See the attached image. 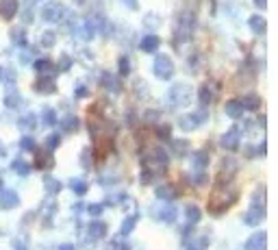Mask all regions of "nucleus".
<instances>
[{"instance_id":"1","label":"nucleus","mask_w":278,"mask_h":250,"mask_svg":"<svg viewBox=\"0 0 278 250\" xmlns=\"http://www.w3.org/2000/svg\"><path fill=\"white\" fill-rule=\"evenodd\" d=\"M237 191L231 187V183H226V187L219 185V189L213 191V196L209 198V211L213 213V216H222L224 211H228V209L232 207V204L237 203Z\"/></svg>"},{"instance_id":"2","label":"nucleus","mask_w":278,"mask_h":250,"mask_svg":"<svg viewBox=\"0 0 278 250\" xmlns=\"http://www.w3.org/2000/svg\"><path fill=\"white\" fill-rule=\"evenodd\" d=\"M139 159H141V166L146 170H150L152 174H165L170 168V155L163 148H159V146L146 148Z\"/></svg>"},{"instance_id":"3","label":"nucleus","mask_w":278,"mask_h":250,"mask_svg":"<svg viewBox=\"0 0 278 250\" xmlns=\"http://www.w3.org/2000/svg\"><path fill=\"white\" fill-rule=\"evenodd\" d=\"M191 100V87L187 83H174L172 87L168 89V102L172 109H178V107H187Z\"/></svg>"},{"instance_id":"4","label":"nucleus","mask_w":278,"mask_h":250,"mask_svg":"<svg viewBox=\"0 0 278 250\" xmlns=\"http://www.w3.org/2000/svg\"><path fill=\"white\" fill-rule=\"evenodd\" d=\"M207 120H209V113L204 109L191 111V113L181 115V120H178V128H181V131H185V133H194V131H198V128L207 122Z\"/></svg>"},{"instance_id":"5","label":"nucleus","mask_w":278,"mask_h":250,"mask_svg":"<svg viewBox=\"0 0 278 250\" xmlns=\"http://www.w3.org/2000/svg\"><path fill=\"white\" fill-rule=\"evenodd\" d=\"M68 16V9L59 2V0H50V2L44 4L42 9V20L48 24H57V22H63Z\"/></svg>"},{"instance_id":"6","label":"nucleus","mask_w":278,"mask_h":250,"mask_svg":"<svg viewBox=\"0 0 278 250\" xmlns=\"http://www.w3.org/2000/svg\"><path fill=\"white\" fill-rule=\"evenodd\" d=\"M152 72H154V77L161 78V81H170V78L174 77V61L170 59L168 55L159 52V55L154 57V63H152Z\"/></svg>"},{"instance_id":"7","label":"nucleus","mask_w":278,"mask_h":250,"mask_svg":"<svg viewBox=\"0 0 278 250\" xmlns=\"http://www.w3.org/2000/svg\"><path fill=\"white\" fill-rule=\"evenodd\" d=\"M239 135H241L239 128L232 126L231 131H226L222 137H219V146H222V148H226L228 153H235V150L239 148V144H241V137Z\"/></svg>"},{"instance_id":"8","label":"nucleus","mask_w":278,"mask_h":250,"mask_svg":"<svg viewBox=\"0 0 278 250\" xmlns=\"http://www.w3.org/2000/svg\"><path fill=\"white\" fill-rule=\"evenodd\" d=\"M237 170H239V166H237V161L232 157H226L222 161V168H219V174H217V185H222L224 181L231 183L232 176L237 174Z\"/></svg>"},{"instance_id":"9","label":"nucleus","mask_w":278,"mask_h":250,"mask_svg":"<svg viewBox=\"0 0 278 250\" xmlns=\"http://www.w3.org/2000/svg\"><path fill=\"white\" fill-rule=\"evenodd\" d=\"M154 196L159 200H163V203H174L176 198H181V189H178L176 185L165 183V185H156L154 187Z\"/></svg>"},{"instance_id":"10","label":"nucleus","mask_w":278,"mask_h":250,"mask_svg":"<svg viewBox=\"0 0 278 250\" xmlns=\"http://www.w3.org/2000/svg\"><path fill=\"white\" fill-rule=\"evenodd\" d=\"M107 233H109V226H107V222L98 220V218L87 224V235H89V239H92V242H100V239H105Z\"/></svg>"},{"instance_id":"11","label":"nucleus","mask_w":278,"mask_h":250,"mask_svg":"<svg viewBox=\"0 0 278 250\" xmlns=\"http://www.w3.org/2000/svg\"><path fill=\"white\" fill-rule=\"evenodd\" d=\"M33 89L37 94L48 96V94H55L57 92V83H55V78H52V74H42V77L33 83Z\"/></svg>"},{"instance_id":"12","label":"nucleus","mask_w":278,"mask_h":250,"mask_svg":"<svg viewBox=\"0 0 278 250\" xmlns=\"http://www.w3.org/2000/svg\"><path fill=\"white\" fill-rule=\"evenodd\" d=\"M20 207V196H17V191L13 189H0V209H15Z\"/></svg>"},{"instance_id":"13","label":"nucleus","mask_w":278,"mask_h":250,"mask_svg":"<svg viewBox=\"0 0 278 250\" xmlns=\"http://www.w3.org/2000/svg\"><path fill=\"white\" fill-rule=\"evenodd\" d=\"M35 170H50L52 166H55V159H52L50 150H37L35 148Z\"/></svg>"},{"instance_id":"14","label":"nucleus","mask_w":278,"mask_h":250,"mask_svg":"<svg viewBox=\"0 0 278 250\" xmlns=\"http://www.w3.org/2000/svg\"><path fill=\"white\" fill-rule=\"evenodd\" d=\"M267 248V233L265 231H257L254 235H250L246 242V250H265Z\"/></svg>"},{"instance_id":"15","label":"nucleus","mask_w":278,"mask_h":250,"mask_svg":"<svg viewBox=\"0 0 278 250\" xmlns=\"http://www.w3.org/2000/svg\"><path fill=\"white\" fill-rule=\"evenodd\" d=\"M17 9H20V2L17 0H0V17L2 20H13L17 16Z\"/></svg>"},{"instance_id":"16","label":"nucleus","mask_w":278,"mask_h":250,"mask_svg":"<svg viewBox=\"0 0 278 250\" xmlns=\"http://www.w3.org/2000/svg\"><path fill=\"white\" fill-rule=\"evenodd\" d=\"M159 46H161V39H159V35H154V33H148L139 39V48H141L143 52H148V55H150V52H156Z\"/></svg>"},{"instance_id":"17","label":"nucleus","mask_w":278,"mask_h":250,"mask_svg":"<svg viewBox=\"0 0 278 250\" xmlns=\"http://www.w3.org/2000/svg\"><path fill=\"white\" fill-rule=\"evenodd\" d=\"M100 83H102V87H105L107 92H111V94H120V92H122L120 78L115 77V74H111V72H102L100 74Z\"/></svg>"},{"instance_id":"18","label":"nucleus","mask_w":278,"mask_h":250,"mask_svg":"<svg viewBox=\"0 0 278 250\" xmlns=\"http://www.w3.org/2000/svg\"><path fill=\"white\" fill-rule=\"evenodd\" d=\"M2 102L7 109H20V107H24V98H22V94L17 92V89H9V92L4 94Z\"/></svg>"},{"instance_id":"19","label":"nucleus","mask_w":278,"mask_h":250,"mask_svg":"<svg viewBox=\"0 0 278 250\" xmlns=\"http://www.w3.org/2000/svg\"><path fill=\"white\" fill-rule=\"evenodd\" d=\"M244 107H241L239 100H226V105H224V113L228 115L231 120H239L244 118Z\"/></svg>"},{"instance_id":"20","label":"nucleus","mask_w":278,"mask_h":250,"mask_svg":"<svg viewBox=\"0 0 278 250\" xmlns=\"http://www.w3.org/2000/svg\"><path fill=\"white\" fill-rule=\"evenodd\" d=\"M248 26L254 35H265L267 33V22L263 16H250L248 17Z\"/></svg>"},{"instance_id":"21","label":"nucleus","mask_w":278,"mask_h":250,"mask_svg":"<svg viewBox=\"0 0 278 250\" xmlns=\"http://www.w3.org/2000/svg\"><path fill=\"white\" fill-rule=\"evenodd\" d=\"M263 218H265V211L250 207L248 211L244 213V224H246V226H257V224H261Z\"/></svg>"},{"instance_id":"22","label":"nucleus","mask_w":278,"mask_h":250,"mask_svg":"<svg viewBox=\"0 0 278 250\" xmlns=\"http://www.w3.org/2000/svg\"><path fill=\"white\" fill-rule=\"evenodd\" d=\"M209 161H211V157L207 150H196V153H191V166H194V170H207Z\"/></svg>"},{"instance_id":"23","label":"nucleus","mask_w":278,"mask_h":250,"mask_svg":"<svg viewBox=\"0 0 278 250\" xmlns=\"http://www.w3.org/2000/svg\"><path fill=\"white\" fill-rule=\"evenodd\" d=\"M154 216L159 218L161 222H165V224H172V222H176V207L165 204V207H161L159 211H154Z\"/></svg>"},{"instance_id":"24","label":"nucleus","mask_w":278,"mask_h":250,"mask_svg":"<svg viewBox=\"0 0 278 250\" xmlns=\"http://www.w3.org/2000/svg\"><path fill=\"white\" fill-rule=\"evenodd\" d=\"M170 146H172L174 157H187L189 150H191V146H189V141L187 140H172L170 141Z\"/></svg>"},{"instance_id":"25","label":"nucleus","mask_w":278,"mask_h":250,"mask_svg":"<svg viewBox=\"0 0 278 250\" xmlns=\"http://www.w3.org/2000/svg\"><path fill=\"white\" fill-rule=\"evenodd\" d=\"M137 222H139V213H133V216L124 218L122 224H120V235H122V237L131 235L133 231H135V224H137Z\"/></svg>"},{"instance_id":"26","label":"nucleus","mask_w":278,"mask_h":250,"mask_svg":"<svg viewBox=\"0 0 278 250\" xmlns=\"http://www.w3.org/2000/svg\"><path fill=\"white\" fill-rule=\"evenodd\" d=\"M80 33V37L85 39V42H92L93 37H96V24H93V20L89 17V20H85L83 24H80V29H76Z\"/></svg>"},{"instance_id":"27","label":"nucleus","mask_w":278,"mask_h":250,"mask_svg":"<svg viewBox=\"0 0 278 250\" xmlns=\"http://www.w3.org/2000/svg\"><path fill=\"white\" fill-rule=\"evenodd\" d=\"M57 124H61V128H63V133H76L80 128V120L76 118V115H65L63 120H59Z\"/></svg>"},{"instance_id":"28","label":"nucleus","mask_w":278,"mask_h":250,"mask_svg":"<svg viewBox=\"0 0 278 250\" xmlns=\"http://www.w3.org/2000/svg\"><path fill=\"white\" fill-rule=\"evenodd\" d=\"M44 189H46L48 194H59V191L63 189V185H61V181L55 178L52 174H46V176H44Z\"/></svg>"},{"instance_id":"29","label":"nucleus","mask_w":278,"mask_h":250,"mask_svg":"<svg viewBox=\"0 0 278 250\" xmlns=\"http://www.w3.org/2000/svg\"><path fill=\"white\" fill-rule=\"evenodd\" d=\"M70 189L74 191L76 196H85L89 191V183L85 178H70Z\"/></svg>"},{"instance_id":"30","label":"nucleus","mask_w":278,"mask_h":250,"mask_svg":"<svg viewBox=\"0 0 278 250\" xmlns=\"http://www.w3.org/2000/svg\"><path fill=\"white\" fill-rule=\"evenodd\" d=\"M209 237L207 235H200V237H194V239H189L187 242V246L185 250H209Z\"/></svg>"},{"instance_id":"31","label":"nucleus","mask_w":278,"mask_h":250,"mask_svg":"<svg viewBox=\"0 0 278 250\" xmlns=\"http://www.w3.org/2000/svg\"><path fill=\"white\" fill-rule=\"evenodd\" d=\"M185 218L189 220V224H198L202 220V211H200L198 204H187L185 207Z\"/></svg>"},{"instance_id":"32","label":"nucleus","mask_w":278,"mask_h":250,"mask_svg":"<svg viewBox=\"0 0 278 250\" xmlns=\"http://www.w3.org/2000/svg\"><path fill=\"white\" fill-rule=\"evenodd\" d=\"M9 37H11V44H13V46L26 48V33H24V29H11Z\"/></svg>"},{"instance_id":"33","label":"nucleus","mask_w":278,"mask_h":250,"mask_svg":"<svg viewBox=\"0 0 278 250\" xmlns=\"http://www.w3.org/2000/svg\"><path fill=\"white\" fill-rule=\"evenodd\" d=\"M239 102H241V107H244V109H248V111H257L259 107H261V98L254 96V94H248V96H244Z\"/></svg>"},{"instance_id":"34","label":"nucleus","mask_w":278,"mask_h":250,"mask_svg":"<svg viewBox=\"0 0 278 250\" xmlns=\"http://www.w3.org/2000/svg\"><path fill=\"white\" fill-rule=\"evenodd\" d=\"M198 98H200V105H202V107H209L211 102H213L215 94H213V89H211V85H209V83L200 87V92H198Z\"/></svg>"},{"instance_id":"35","label":"nucleus","mask_w":278,"mask_h":250,"mask_svg":"<svg viewBox=\"0 0 278 250\" xmlns=\"http://www.w3.org/2000/svg\"><path fill=\"white\" fill-rule=\"evenodd\" d=\"M42 122L46 124V126H55V124L59 122V115H57V111L52 109V107H44V111H42Z\"/></svg>"},{"instance_id":"36","label":"nucleus","mask_w":278,"mask_h":250,"mask_svg":"<svg viewBox=\"0 0 278 250\" xmlns=\"http://www.w3.org/2000/svg\"><path fill=\"white\" fill-rule=\"evenodd\" d=\"M17 126H20L22 131H35V128H37V118H35L33 113H26L24 118L17 120Z\"/></svg>"},{"instance_id":"37","label":"nucleus","mask_w":278,"mask_h":250,"mask_svg":"<svg viewBox=\"0 0 278 250\" xmlns=\"http://www.w3.org/2000/svg\"><path fill=\"white\" fill-rule=\"evenodd\" d=\"M11 170L15 174H20V176H29V174H31V166L24 161V159H20V157L11 161Z\"/></svg>"},{"instance_id":"38","label":"nucleus","mask_w":278,"mask_h":250,"mask_svg":"<svg viewBox=\"0 0 278 250\" xmlns=\"http://www.w3.org/2000/svg\"><path fill=\"white\" fill-rule=\"evenodd\" d=\"M141 22H143V26H146L148 31H156L161 26V17L156 16V13H146Z\"/></svg>"},{"instance_id":"39","label":"nucleus","mask_w":278,"mask_h":250,"mask_svg":"<svg viewBox=\"0 0 278 250\" xmlns=\"http://www.w3.org/2000/svg\"><path fill=\"white\" fill-rule=\"evenodd\" d=\"M80 168L83 170L93 168V148H83V153H80Z\"/></svg>"},{"instance_id":"40","label":"nucleus","mask_w":278,"mask_h":250,"mask_svg":"<svg viewBox=\"0 0 278 250\" xmlns=\"http://www.w3.org/2000/svg\"><path fill=\"white\" fill-rule=\"evenodd\" d=\"M33 70H35V72H39V74H48L52 70V61H48V59H35L33 61Z\"/></svg>"},{"instance_id":"41","label":"nucleus","mask_w":278,"mask_h":250,"mask_svg":"<svg viewBox=\"0 0 278 250\" xmlns=\"http://www.w3.org/2000/svg\"><path fill=\"white\" fill-rule=\"evenodd\" d=\"M118 72H120V77H128V74H131V59H128L126 55H122L118 59Z\"/></svg>"},{"instance_id":"42","label":"nucleus","mask_w":278,"mask_h":250,"mask_svg":"<svg viewBox=\"0 0 278 250\" xmlns=\"http://www.w3.org/2000/svg\"><path fill=\"white\" fill-rule=\"evenodd\" d=\"M20 148L24 150V153H35V148H37V141H35V137L24 135L20 140Z\"/></svg>"},{"instance_id":"43","label":"nucleus","mask_w":278,"mask_h":250,"mask_svg":"<svg viewBox=\"0 0 278 250\" xmlns=\"http://www.w3.org/2000/svg\"><path fill=\"white\" fill-rule=\"evenodd\" d=\"M57 44V33L55 31H44L42 33V46L44 48H52Z\"/></svg>"},{"instance_id":"44","label":"nucleus","mask_w":278,"mask_h":250,"mask_svg":"<svg viewBox=\"0 0 278 250\" xmlns=\"http://www.w3.org/2000/svg\"><path fill=\"white\" fill-rule=\"evenodd\" d=\"M85 209H87V213H89V216L98 218V216H102V213H105L107 203H92V204H89V207H85Z\"/></svg>"},{"instance_id":"45","label":"nucleus","mask_w":278,"mask_h":250,"mask_svg":"<svg viewBox=\"0 0 278 250\" xmlns=\"http://www.w3.org/2000/svg\"><path fill=\"white\" fill-rule=\"evenodd\" d=\"M11 246L13 250H29V237L26 235H17V237H13V242H11Z\"/></svg>"},{"instance_id":"46","label":"nucleus","mask_w":278,"mask_h":250,"mask_svg":"<svg viewBox=\"0 0 278 250\" xmlns=\"http://www.w3.org/2000/svg\"><path fill=\"white\" fill-rule=\"evenodd\" d=\"M107 250H131V246H128V242H124L122 239V235H118L113 242H109Z\"/></svg>"},{"instance_id":"47","label":"nucleus","mask_w":278,"mask_h":250,"mask_svg":"<svg viewBox=\"0 0 278 250\" xmlns=\"http://www.w3.org/2000/svg\"><path fill=\"white\" fill-rule=\"evenodd\" d=\"M59 144H61V135H59V133H50V135L46 137V148L48 150L59 148Z\"/></svg>"},{"instance_id":"48","label":"nucleus","mask_w":278,"mask_h":250,"mask_svg":"<svg viewBox=\"0 0 278 250\" xmlns=\"http://www.w3.org/2000/svg\"><path fill=\"white\" fill-rule=\"evenodd\" d=\"M57 68H59L61 72H68V70L72 68V59H70V55H61V57H59V61H57Z\"/></svg>"},{"instance_id":"49","label":"nucleus","mask_w":278,"mask_h":250,"mask_svg":"<svg viewBox=\"0 0 278 250\" xmlns=\"http://www.w3.org/2000/svg\"><path fill=\"white\" fill-rule=\"evenodd\" d=\"M143 120H146V122H150V124H159L161 113H159V111H154V109H150V111H146V115H143Z\"/></svg>"},{"instance_id":"50","label":"nucleus","mask_w":278,"mask_h":250,"mask_svg":"<svg viewBox=\"0 0 278 250\" xmlns=\"http://www.w3.org/2000/svg\"><path fill=\"white\" fill-rule=\"evenodd\" d=\"M156 137H159V140H170V126L168 124H156Z\"/></svg>"},{"instance_id":"51","label":"nucleus","mask_w":278,"mask_h":250,"mask_svg":"<svg viewBox=\"0 0 278 250\" xmlns=\"http://www.w3.org/2000/svg\"><path fill=\"white\" fill-rule=\"evenodd\" d=\"M22 20H24V24H31V22L35 20V17H33V9L26 7L24 11H22Z\"/></svg>"},{"instance_id":"52","label":"nucleus","mask_w":278,"mask_h":250,"mask_svg":"<svg viewBox=\"0 0 278 250\" xmlns=\"http://www.w3.org/2000/svg\"><path fill=\"white\" fill-rule=\"evenodd\" d=\"M120 2H122L124 7H128L131 11H137L139 9V0H120Z\"/></svg>"},{"instance_id":"53","label":"nucleus","mask_w":278,"mask_h":250,"mask_svg":"<svg viewBox=\"0 0 278 250\" xmlns=\"http://www.w3.org/2000/svg\"><path fill=\"white\" fill-rule=\"evenodd\" d=\"M74 94H76V98H87V96H89V89L85 87V85H78Z\"/></svg>"},{"instance_id":"54","label":"nucleus","mask_w":278,"mask_h":250,"mask_svg":"<svg viewBox=\"0 0 278 250\" xmlns=\"http://www.w3.org/2000/svg\"><path fill=\"white\" fill-rule=\"evenodd\" d=\"M59 250H76V246H74V244H61V246H59Z\"/></svg>"},{"instance_id":"55","label":"nucleus","mask_w":278,"mask_h":250,"mask_svg":"<svg viewBox=\"0 0 278 250\" xmlns=\"http://www.w3.org/2000/svg\"><path fill=\"white\" fill-rule=\"evenodd\" d=\"M252 2L257 4L259 9H265V7H267V0H252Z\"/></svg>"},{"instance_id":"56","label":"nucleus","mask_w":278,"mask_h":250,"mask_svg":"<svg viewBox=\"0 0 278 250\" xmlns=\"http://www.w3.org/2000/svg\"><path fill=\"white\" fill-rule=\"evenodd\" d=\"M85 207H87V204H83V203H76V204H74V211H83Z\"/></svg>"},{"instance_id":"57","label":"nucleus","mask_w":278,"mask_h":250,"mask_svg":"<svg viewBox=\"0 0 278 250\" xmlns=\"http://www.w3.org/2000/svg\"><path fill=\"white\" fill-rule=\"evenodd\" d=\"M4 155H7V150H4V146L0 144V157H4Z\"/></svg>"},{"instance_id":"58","label":"nucleus","mask_w":278,"mask_h":250,"mask_svg":"<svg viewBox=\"0 0 278 250\" xmlns=\"http://www.w3.org/2000/svg\"><path fill=\"white\" fill-rule=\"evenodd\" d=\"M76 4H87V0H74Z\"/></svg>"},{"instance_id":"59","label":"nucleus","mask_w":278,"mask_h":250,"mask_svg":"<svg viewBox=\"0 0 278 250\" xmlns=\"http://www.w3.org/2000/svg\"><path fill=\"white\" fill-rule=\"evenodd\" d=\"M2 74H4V68H0V81H2Z\"/></svg>"},{"instance_id":"60","label":"nucleus","mask_w":278,"mask_h":250,"mask_svg":"<svg viewBox=\"0 0 278 250\" xmlns=\"http://www.w3.org/2000/svg\"><path fill=\"white\" fill-rule=\"evenodd\" d=\"M2 187H4V181H2V176H0V189H2Z\"/></svg>"},{"instance_id":"61","label":"nucleus","mask_w":278,"mask_h":250,"mask_svg":"<svg viewBox=\"0 0 278 250\" xmlns=\"http://www.w3.org/2000/svg\"><path fill=\"white\" fill-rule=\"evenodd\" d=\"M33 2H42V0H33Z\"/></svg>"}]
</instances>
